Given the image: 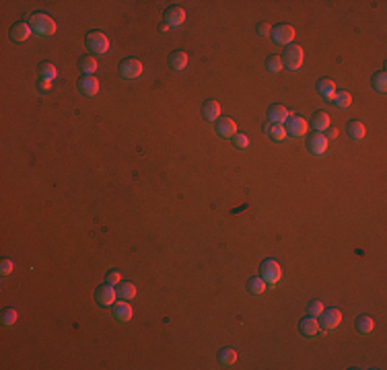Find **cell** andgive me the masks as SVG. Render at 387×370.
<instances>
[{"label": "cell", "instance_id": "obj_24", "mask_svg": "<svg viewBox=\"0 0 387 370\" xmlns=\"http://www.w3.org/2000/svg\"><path fill=\"white\" fill-rule=\"evenodd\" d=\"M78 68H80V72H83L85 76H93L95 70L99 68V64H97L95 56H83V58L78 60Z\"/></svg>", "mask_w": 387, "mask_h": 370}, {"label": "cell", "instance_id": "obj_15", "mask_svg": "<svg viewBox=\"0 0 387 370\" xmlns=\"http://www.w3.org/2000/svg\"><path fill=\"white\" fill-rule=\"evenodd\" d=\"M78 91L85 95V97H95L99 93V80L95 76H83L78 80Z\"/></svg>", "mask_w": 387, "mask_h": 370}, {"label": "cell", "instance_id": "obj_38", "mask_svg": "<svg viewBox=\"0 0 387 370\" xmlns=\"http://www.w3.org/2000/svg\"><path fill=\"white\" fill-rule=\"evenodd\" d=\"M52 89H54V87H52V80L39 76V80H37V91H39V93H50Z\"/></svg>", "mask_w": 387, "mask_h": 370}, {"label": "cell", "instance_id": "obj_39", "mask_svg": "<svg viewBox=\"0 0 387 370\" xmlns=\"http://www.w3.org/2000/svg\"><path fill=\"white\" fill-rule=\"evenodd\" d=\"M255 31H257V33H260L262 37H268V35L272 33V27H270L268 23H260V25H257V27H255Z\"/></svg>", "mask_w": 387, "mask_h": 370}, {"label": "cell", "instance_id": "obj_12", "mask_svg": "<svg viewBox=\"0 0 387 370\" xmlns=\"http://www.w3.org/2000/svg\"><path fill=\"white\" fill-rule=\"evenodd\" d=\"M111 309H113V317L119 323H130L132 321V306H130L128 300H117Z\"/></svg>", "mask_w": 387, "mask_h": 370}, {"label": "cell", "instance_id": "obj_21", "mask_svg": "<svg viewBox=\"0 0 387 370\" xmlns=\"http://www.w3.org/2000/svg\"><path fill=\"white\" fill-rule=\"evenodd\" d=\"M266 288H268V284H266V280H264L262 276H253V278H249V280H247V292H249V294H253V296H260V294H264V292H266Z\"/></svg>", "mask_w": 387, "mask_h": 370}, {"label": "cell", "instance_id": "obj_37", "mask_svg": "<svg viewBox=\"0 0 387 370\" xmlns=\"http://www.w3.org/2000/svg\"><path fill=\"white\" fill-rule=\"evenodd\" d=\"M13 270H15V263L11 259H3V263H0V274L9 276V274H13Z\"/></svg>", "mask_w": 387, "mask_h": 370}, {"label": "cell", "instance_id": "obj_40", "mask_svg": "<svg viewBox=\"0 0 387 370\" xmlns=\"http://www.w3.org/2000/svg\"><path fill=\"white\" fill-rule=\"evenodd\" d=\"M325 138H328V140H334V138H338V130H336V128H328V134H325Z\"/></svg>", "mask_w": 387, "mask_h": 370}, {"label": "cell", "instance_id": "obj_4", "mask_svg": "<svg viewBox=\"0 0 387 370\" xmlns=\"http://www.w3.org/2000/svg\"><path fill=\"white\" fill-rule=\"evenodd\" d=\"M260 272H262V278L266 280L268 286H276L282 278V268L276 259H264L262 265H260Z\"/></svg>", "mask_w": 387, "mask_h": 370}, {"label": "cell", "instance_id": "obj_14", "mask_svg": "<svg viewBox=\"0 0 387 370\" xmlns=\"http://www.w3.org/2000/svg\"><path fill=\"white\" fill-rule=\"evenodd\" d=\"M319 321L315 319V317H305L301 323H299V331H301V335L303 337H315L317 333H319Z\"/></svg>", "mask_w": 387, "mask_h": 370}, {"label": "cell", "instance_id": "obj_31", "mask_svg": "<svg viewBox=\"0 0 387 370\" xmlns=\"http://www.w3.org/2000/svg\"><path fill=\"white\" fill-rule=\"evenodd\" d=\"M39 76H42V78H48V80H54V78L58 76V70H56V66H54L52 62H42V64H39Z\"/></svg>", "mask_w": 387, "mask_h": 370}, {"label": "cell", "instance_id": "obj_22", "mask_svg": "<svg viewBox=\"0 0 387 370\" xmlns=\"http://www.w3.org/2000/svg\"><path fill=\"white\" fill-rule=\"evenodd\" d=\"M202 117L208 119V121H216L220 117V103L216 101H206L202 105Z\"/></svg>", "mask_w": 387, "mask_h": 370}, {"label": "cell", "instance_id": "obj_29", "mask_svg": "<svg viewBox=\"0 0 387 370\" xmlns=\"http://www.w3.org/2000/svg\"><path fill=\"white\" fill-rule=\"evenodd\" d=\"M350 103H352V95L348 91H340L332 99V105H336L338 109H346V107H350Z\"/></svg>", "mask_w": 387, "mask_h": 370}, {"label": "cell", "instance_id": "obj_33", "mask_svg": "<svg viewBox=\"0 0 387 370\" xmlns=\"http://www.w3.org/2000/svg\"><path fill=\"white\" fill-rule=\"evenodd\" d=\"M17 319H19V313H17L15 309H5V313H3V325H5V327L15 325Z\"/></svg>", "mask_w": 387, "mask_h": 370}, {"label": "cell", "instance_id": "obj_9", "mask_svg": "<svg viewBox=\"0 0 387 370\" xmlns=\"http://www.w3.org/2000/svg\"><path fill=\"white\" fill-rule=\"evenodd\" d=\"M270 35H272V39H274L276 44H280V46H289V44H293V39H295V27L282 23V25H276V27L272 29Z\"/></svg>", "mask_w": 387, "mask_h": 370}, {"label": "cell", "instance_id": "obj_34", "mask_svg": "<svg viewBox=\"0 0 387 370\" xmlns=\"http://www.w3.org/2000/svg\"><path fill=\"white\" fill-rule=\"evenodd\" d=\"M231 140H233V144H235L237 148H247V146H249V138H247V134H235Z\"/></svg>", "mask_w": 387, "mask_h": 370}, {"label": "cell", "instance_id": "obj_35", "mask_svg": "<svg viewBox=\"0 0 387 370\" xmlns=\"http://www.w3.org/2000/svg\"><path fill=\"white\" fill-rule=\"evenodd\" d=\"M307 311H309L311 317H319V313L323 311V302L321 300H311L309 306H307Z\"/></svg>", "mask_w": 387, "mask_h": 370}, {"label": "cell", "instance_id": "obj_32", "mask_svg": "<svg viewBox=\"0 0 387 370\" xmlns=\"http://www.w3.org/2000/svg\"><path fill=\"white\" fill-rule=\"evenodd\" d=\"M282 68H284V66H282L280 56H270V58L266 60V70H268L270 74H278Z\"/></svg>", "mask_w": 387, "mask_h": 370}, {"label": "cell", "instance_id": "obj_26", "mask_svg": "<svg viewBox=\"0 0 387 370\" xmlns=\"http://www.w3.org/2000/svg\"><path fill=\"white\" fill-rule=\"evenodd\" d=\"M354 327H356V331H358V333L369 335V333L375 329V321H373L369 315H360V317L354 321Z\"/></svg>", "mask_w": 387, "mask_h": 370}, {"label": "cell", "instance_id": "obj_6", "mask_svg": "<svg viewBox=\"0 0 387 370\" xmlns=\"http://www.w3.org/2000/svg\"><path fill=\"white\" fill-rule=\"evenodd\" d=\"M95 300H97V304H101L105 309H111L117 302V292H115V288L111 284H101L95 290Z\"/></svg>", "mask_w": 387, "mask_h": 370}, {"label": "cell", "instance_id": "obj_8", "mask_svg": "<svg viewBox=\"0 0 387 370\" xmlns=\"http://www.w3.org/2000/svg\"><path fill=\"white\" fill-rule=\"evenodd\" d=\"M287 136H293V138H303L309 130V121L301 115H293L287 119Z\"/></svg>", "mask_w": 387, "mask_h": 370}, {"label": "cell", "instance_id": "obj_16", "mask_svg": "<svg viewBox=\"0 0 387 370\" xmlns=\"http://www.w3.org/2000/svg\"><path fill=\"white\" fill-rule=\"evenodd\" d=\"M264 134H266L270 140H274V142L287 140V130H284L282 124H272V121L264 124Z\"/></svg>", "mask_w": 387, "mask_h": 370}, {"label": "cell", "instance_id": "obj_11", "mask_svg": "<svg viewBox=\"0 0 387 370\" xmlns=\"http://www.w3.org/2000/svg\"><path fill=\"white\" fill-rule=\"evenodd\" d=\"M319 317H321L319 327H323V329H336L342 323V313L338 309H323L319 313Z\"/></svg>", "mask_w": 387, "mask_h": 370}, {"label": "cell", "instance_id": "obj_3", "mask_svg": "<svg viewBox=\"0 0 387 370\" xmlns=\"http://www.w3.org/2000/svg\"><path fill=\"white\" fill-rule=\"evenodd\" d=\"M85 44H87L89 52H93L95 56H105L109 50V37L101 31H89Z\"/></svg>", "mask_w": 387, "mask_h": 370}, {"label": "cell", "instance_id": "obj_5", "mask_svg": "<svg viewBox=\"0 0 387 370\" xmlns=\"http://www.w3.org/2000/svg\"><path fill=\"white\" fill-rule=\"evenodd\" d=\"M142 74V62L136 58H126L119 64V76L124 80H136Z\"/></svg>", "mask_w": 387, "mask_h": 370}, {"label": "cell", "instance_id": "obj_7", "mask_svg": "<svg viewBox=\"0 0 387 370\" xmlns=\"http://www.w3.org/2000/svg\"><path fill=\"white\" fill-rule=\"evenodd\" d=\"M328 144H330V140L325 138L323 132H313V134L307 136V150L311 154H315V156L325 154L328 152Z\"/></svg>", "mask_w": 387, "mask_h": 370}, {"label": "cell", "instance_id": "obj_1", "mask_svg": "<svg viewBox=\"0 0 387 370\" xmlns=\"http://www.w3.org/2000/svg\"><path fill=\"white\" fill-rule=\"evenodd\" d=\"M29 27L39 37H50L56 33V21L46 13H33L29 15Z\"/></svg>", "mask_w": 387, "mask_h": 370}, {"label": "cell", "instance_id": "obj_23", "mask_svg": "<svg viewBox=\"0 0 387 370\" xmlns=\"http://www.w3.org/2000/svg\"><path fill=\"white\" fill-rule=\"evenodd\" d=\"M268 119H270L272 124H282V121H287V119H289L287 107H284V105H270V107H268Z\"/></svg>", "mask_w": 387, "mask_h": 370}, {"label": "cell", "instance_id": "obj_17", "mask_svg": "<svg viewBox=\"0 0 387 370\" xmlns=\"http://www.w3.org/2000/svg\"><path fill=\"white\" fill-rule=\"evenodd\" d=\"M31 27H29V23H17V25H13L11 27V39L13 42H17V44H21V42H27L29 37H31Z\"/></svg>", "mask_w": 387, "mask_h": 370}, {"label": "cell", "instance_id": "obj_25", "mask_svg": "<svg viewBox=\"0 0 387 370\" xmlns=\"http://www.w3.org/2000/svg\"><path fill=\"white\" fill-rule=\"evenodd\" d=\"M115 292H117V298L119 300H132L134 296H136V286L132 284V282H126V284H117V288H115Z\"/></svg>", "mask_w": 387, "mask_h": 370}, {"label": "cell", "instance_id": "obj_2", "mask_svg": "<svg viewBox=\"0 0 387 370\" xmlns=\"http://www.w3.org/2000/svg\"><path fill=\"white\" fill-rule=\"evenodd\" d=\"M282 60V66L289 68V70H299L303 66V60H305V54H303V48L297 46V44H289L280 56Z\"/></svg>", "mask_w": 387, "mask_h": 370}, {"label": "cell", "instance_id": "obj_18", "mask_svg": "<svg viewBox=\"0 0 387 370\" xmlns=\"http://www.w3.org/2000/svg\"><path fill=\"white\" fill-rule=\"evenodd\" d=\"M317 93H319L323 99L332 101V99H334V95L338 93L336 83H334L332 78H319V80H317Z\"/></svg>", "mask_w": 387, "mask_h": 370}, {"label": "cell", "instance_id": "obj_36", "mask_svg": "<svg viewBox=\"0 0 387 370\" xmlns=\"http://www.w3.org/2000/svg\"><path fill=\"white\" fill-rule=\"evenodd\" d=\"M121 282V276H119V272H115V270H111V272H107V276H105V284H111V286H117Z\"/></svg>", "mask_w": 387, "mask_h": 370}, {"label": "cell", "instance_id": "obj_28", "mask_svg": "<svg viewBox=\"0 0 387 370\" xmlns=\"http://www.w3.org/2000/svg\"><path fill=\"white\" fill-rule=\"evenodd\" d=\"M371 83H373V89H375V91L385 93V91H387V72H385V70L375 72L373 78H371Z\"/></svg>", "mask_w": 387, "mask_h": 370}, {"label": "cell", "instance_id": "obj_30", "mask_svg": "<svg viewBox=\"0 0 387 370\" xmlns=\"http://www.w3.org/2000/svg\"><path fill=\"white\" fill-rule=\"evenodd\" d=\"M218 362H220L222 366H233V364L237 362V352H235L233 347H222V350L218 352Z\"/></svg>", "mask_w": 387, "mask_h": 370}, {"label": "cell", "instance_id": "obj_27", "mask_svg": "<svg viewBox=\"0 0 387 370\" xmlns=\"http://www.w3.org/2000/svg\"><path fill=\"white\" fill-rule=\"evenodd\" d=\"M346 134L352 138V140H362L364 138V134H366V130H364V126L360 124V121H348V126H346Z\"/></svg>", "mask_w": 387, "mask_h": 370}, {"label": "cell", "instance_id": "obj_13", "mask_svg": "<svg viewBox=\"0 0 387 370\" xmlns=\"http://www.w3.org/2000/svg\"><path fill=\"white\" fill-rule=\"evenodd\" d=\"M214 132H216V136H220V138H233V136L237 134V126H235V121H233L231 117L216 119Z\"/></svg>", "mask_w": 387, "mask_h": 370}, {"label": "cell", "instance_id": "obj_19", "mask_svg": "<svg viewBox=\"0 0 387 370\" xmlns=\"http://www.w3.org/2000/svg\"><path fill=\"white\" fill-rule=\"evenodd\" d=\"M188 54L186 52H181V50H175V52H171L169 54V68L171 70H175V72H179V70H184L186 66H188Z\"/></svg>", "mask_w": 387, "mask_h": 370}, {"label": "cell", "instance_id": "obj_41", "mask_svg": "<svg viewBox=\"0 0 387 370\" xmlns=\"http://www.w3.org/2000/svg\"><path fill=\"white\" fill-rule=\"evenodd\" d=\"M169 29H171V27H169V25H167V23H165V21H163V23H161V25H159V31H161V33H167V31H169Z\"/></svg>", "mask_w": 387, "mask_h": 370}, {"label": "cell", "instance_id": "obj_20", "mask_svg": "<svg viewBox=\"0 0 387 370\" xmlns=\"http://www.w3.org/2000/svg\"><path fill=\"white\" fill-rule=\"evenodd\" d=\"M330 113L328 111H315L313 115H311V126H313V130L315 132H325L328 128H330Z\"/></svg>", "mask_w": 387, "mask_h": 370}, {"label": "cell", "instance_id": "obj_10", "mask_svg": "<svg viewBox=\"0 0 387 370\" xmlns=\"http://www.w3.org/2000/svg\"><path fill=\"white\" fill-rule=\"evenodd\" d=\"M163 21L169 25V27H181L186 23V11L177 5L173 7H167L165 13H163Z\"/></svg>", "mask_w": 387, "mask_h": 370}]
</instances>
